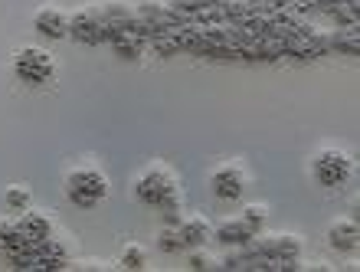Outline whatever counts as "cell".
Returning a JSON list of instances; mask_svg holds the SVG:
<instances>
[{"label":"cell","mask_w":360,"mask_h":272,"mask_svg":"<svg viewBox=\"0 0 360 272\" xmlns=\"http://www.w3.org/2000/svg\"><path fill=\"white\" fill-rule=\"evenodd\" d=\"M324 17H331L334 27H357L360 4H331V7L324 10Z\"/></svg>","instance_id":"obj_17"},{"label":"cell","mask_w":360,"mask_h":272,"mask_svg":"<svg viewBox=\"0 0 360 272\" xmlns=\"http://www.w3.org/2000/svg\"><path fill=\"white\" fill-rule=\"evenodd\" d=\"M105 194H108V180H105L102 171L79 168V171H72V174L66 178V197H69V204L82 206V210L98 206L105 200Z\"/></svg>","instance_id":"obj_1"},{"label":"cell","mask_w":360,"mask_h":272,"mask_svg":"<svg viewBox=\"0 0 360 272\" xmlns=\"http://www.w3.org/2000/svg\"><path fill=\"white\" fill-rule=\"evenodd\" d=\"M177 233L184 240V249H200V246L210 240V223L200 220V216H190V220H180Z\"/></svg>","instance_id":"obj_15"},{"label":"cell","mask_w":360,"mask_h":272,"mask_svg":"<svg viewBox=\"0 0 360 272\" xmlns=\"http://www.w3.org/2000/svg\"><path fill=\"white\" fill-rule=\"evenodd\" d=\"M210 187H213V194H217L219 200H239L243 190H246V174H243V168H236V164H223V168L213 171Z\"/></svg>","instance_id":"obj_7"},{"label":"cell","mask_w":360,"mask_h":272,"mask_svg":"<svg viewBox=\"0 0 360 272\" xmlns=\"http://www.w3.org/2000/svg\"><path fill=\"white\" fill-rule=\"evenodd\" d=\"M314 178L321 187H341L351 178V161L338 148H324L314 154Z\"/></svg>","instance_id":"obj_5"},{"label":"cell","mask_w":360,"mask_h":272,"mask_svg":"<svg viewBox=\"0 0 360 272\" xmlns=\"http://www.w3.org/2000/svg\"><path fill=\"white\" fill-rule=\"evenodd\" d=\"M23 243V236H20L17 223H10V220H0V253H7L13 246Z\"/></svg>","instance_id":"obj_20"},{"label":"cell","mask_w":360,"mask_h":272,"mask_svg":"<svg viewBox=\"0 0 360 272\" xmlns=\"http://www.w3.org/2000/svg\"><path fill=\"white\" fill-rule=\"evenodd\" d=\"M272 7H292V0H262V10H272Z\"/></svg>","instance_id":"obj_28"},{"label":"cell","mask_w":360,"mask_h":272,"mask_svg":"<svg viewBox=\"0 0 360 272\" xmlns=\"http://www.w3.org/2000/svg\"><path fill=\"white\" fill-rule=\"evenodd\" d=\"M177 10H184L190 20H193V13H200V10H207V7H213V4H219V0H171Z\"/></svg>","instance_id":"obj_25"},{"label":"cell","mask_w":360,"mask_h":272,"mask_svg":"<svg viewBox=\"0 0 360 272\" xmlns=\"http://www.w3.org/2000/svg\"><path fill=\"white\" fill-rule=\"evenodd\" d=\"M33 253H37V269H66L69 266V253L66 246L59 243L56 236H46V240H39V243H33Z\"/></svg>","instance_id":"obj_8"},{"label":"cell","mask_w":360,"mask_h":272,"mask_svg":"<svg viewBox=\"0 0 360 272\" xmlns=\"http://www.w3.org/2000/svg\"><path fill=\"white\" fill-rule=\"evenodd\" d=\"M328 53L360 56V30L357 27H334L331 33H328Z\"/></svg>","instance_id":"obj_13"},{"label":"cell","mask_w":360,"mask_h":272,"mask_svg":"<svg viewBox=\"0 0 360 272\" xmlns=\"http://www.w3.org/2000/svg\"><path fill=\"white\" fill-rule=\"evenodd\" d=\"M108 43H112V49H115V53H118L122 59H138V56H141V49L148 47V43H144L138 33H131V30H124V33H115Z\"/></svg>","instance_id":"obj_16"},{"label":"cell","mask_w":360,"mask_h":272,"mask_svg":"<svg viewBox=\"0 0 360 272\" xmlns=\"http://www.w3.org/2000/svg\"><path fill=\"white\" fill-rule=\"evenodd\" d=\"M4 204H7L13 214H23V210H30V190L27 187H10Z\"/></svg>","instance_id":"obj_21"},{"label":"cell","mask_w":360,"mask_h":272,"mask_svg":"<svg viewBox=\"0 0 360 272\" xmlns=\"http://www.w3.org/2000/svg\"><path fill=\"white\" fill-rule=\"evenodd\" d=\"M331 4H360V0H321V13L331 7Z\"/></svg>","instance_id":"obj_29"},{"label":"cell","mask_w":360,"mask_h":272,"mask_svg":"<svg viewBox=\"0 0 360 272\" xmlns=\"http://www.w3.org/2000/svg\"><path fill=\"white\" fill-rule=\"evenodd\" d=\"M148 47L158 53L161 59H171V56H180V43H177V37H174V30H161L158 37H151L148 39Z\"/></svg>","instance_id":"obj_18"},{"label":"cell","mask_w":360,"mask_h":272,"mask_svg":"<svg viewBox=\"0 0 360 272\" xmlns=\"http://www.w3.org/2000/svg\"><path fill=\"white\" fill-rule=\"evenodd\" d=\"M328 243L334 246V249H341V253H354L357 249V243H360V226H357V220H338V223L328 230Z\"/></svg>","instance_id":"obj_12"},{"label":"cell","mask_w":360,"mask_h":272,"mask_svg":"<svg viewBox=\"0 0 360 272\" xmlns=\"http://www.w3.org/2000/svg\"><path fill=\"white\" fill-rule=\"evenodd\" d=\"M219 269H246V266H243V256L239 253H229L226 259L219 263Z\"/></svg>","instance_id":"obj_27"},{"label":"cell","mask_w":360,"mask_h":272,"mask_svg":"<svg viewBox=\"0 0 360 272\" xmlns=\"http://www.w3.org/2000/svg\"><path fill=\"white\" fill-rule=\"evenodd\" d=\"M13 75H17L23 85H46L56 79V63L46 49L39 47H27L13 56Z\"/></svg>","instance_id":"obj_2"},{"label":"cell","mask_w":360,"mask_h":272,"mask_svg":"<svg viewBox=\"0 0 360 272\" xmlns=\"http://www.w3.org/2000/svg\"><path fill=\"white\" fill-rule=\"evenodd\" d=\"M158 210H161L164 226H177L180 220H184V214H180V194H174V197L167 200V204H161Z\"/></svg>","instance_id":"obj_22"},{"label":"cell","mask_w":360,"mask_h":272,"mask_svg":"<svg viewBox=\"0 0 360 272\" xmlns=\"http://www.w3.org/2000/svg\"><path fill=\"white\" fill-rule=\"evenodd\" d=\"M69 37L76 43H86V47H102L108 43V33H105V20H102V7H86L69 17Z\"/></svg>","instance_id":"obj_4"},{"label":"cell","mask_w":360,"mask_h":272,"mask_svg":"<svg viewBox=\"0 0 360 272\" xmlns=\"http://www.w3.org/2000/svg\"><path fill=\"white\" fill-rule=\"evenodd\" d=\"M213 236H217L223 246H243V243H249V240H252V236H259V233H252V230H249L243 216H233V220H226V223H219Z\"/></svg>","instance_id":"obj_14"},{"label":"cell","mask_w":360,"mask_h":272,"mask_svg":"<svg viewBox=\"0 0 360 272\" xmlns=\"http://www.w3.org/2000/svg\"><path fill=\"white\" fill-rule=\"evenodd\" d=\"M187 263H190V269H197V272H203V269H219V266L213 263L207 253H190Z\"/></svg>","instance_id":"obj_26"},{"label":"cell","mask_w":360,"mask_h":272,"mask_svg":"<svg viewBox=\"0 0 360 272\" xmlns=\"http://www.w3.org/2000/svg\"><path fill=\"white\" fill-rule=\"evenodd\" d=\"M243 220H246V226L249 230H252V233H262V226H266V206H246V210H243Z\"/></svg>","instance_id":"obj_23"},{"label":"cell","mask_w":360,"mask_h":272,"mask_svg":"<svg viewBox=\"0 0 360 272\" xmlns=\"http://www.w3.org/2000/svg\"><path fill=\"white\" fill-rule=\"evenodd\" d=\"M158 249H164V253H184V240H180L177 226H164L161 236H158Z\"/></svg>","instance_id":"obj_19"},{"label":"cell","mask_w":360,"mask_h":272,"mask_svg":"<svg viewBox=\"0 0 360 272\" xmlns=\"http://www.w3.org/2000/svg\"><path fill=\"white\" fill-rule=\"evenodd\" d=\"M256 240V249L262 253V259H285V263H298L302 256V240L298 236H288V233H275V236H252ZM266 272V269H262Z\"/></svg>","instance_id":"obj_6"},{"label":"cell","mask_w":360,"mask_h":272,"mask_svg":"<svg viewBox=\"0 0 360 272\" xmlns=\"http://www.w3.org/2000/svg\"><path fill=\"white\" fill-rule=\"evenodd\" d=\"M174 194H177V180H174V174L167 168H161V164L148 168L141 178L134 180V197L141 200L144 206H151V210L167 204Z\"/></svg>","instance_id":"obj_3"},{"label":"cell","mask_w":360,"mask_h":272,"mask_svg":"<svg viewBox=\"0 0 360 272\" xmlns=\"http://www.w3.org/2000/svg\"><path fill=\"white\" fill-rule=\"evenodd\" d=\"M144 263H148V253L141 246H128L122 253V269H144Z\"/></svg>","instance_id":"obj_24"},{"label":"cell","mask_w":360,"mask_h":272,"mask_svg":"<svg viewBox=\"0 0 360 272\" xmlns=\"http://www.w3.org/2000/svg\"><path fill=\"white\" fill-rule=\"evenodd\" d=\"M33 30L46 39H63V37H69V17L59 7H43L33 17Z\"/></svg>","instance_id":"obj_9"},{"label":"cell","mask_w":360,"mask_h":272,"mask_svg":"<svg viewBox=\"0 0 360 272\" xmlns=\"http://www.w3.org/2000/svg\"><path fill=\"white\" fill-rule=\"evenodd\" d=\"M17 230H20V236H23L27 243H39V240L53 236V223H49V216L37 214V210H23L20 220H17Z\"/></svg>","instance_id":"obj_11"},{"label":"cell","mask_w":360,"mask_h":272,"mask_svg":"<svg viewBox=\"0 0 360 272\" xmlns=\"http://www.w3.org/2000/svg\"><path fill=\"white\" fill-rule=\"evenodd\" d=\"M102 20H105V33H108V39H112L115 33L131 30L134 20H138V13H134L128 4H122V0H108V4H102Z\"/></svg>","instance_id":"obj_10"}]
</instances>
